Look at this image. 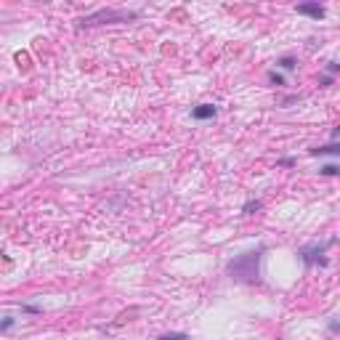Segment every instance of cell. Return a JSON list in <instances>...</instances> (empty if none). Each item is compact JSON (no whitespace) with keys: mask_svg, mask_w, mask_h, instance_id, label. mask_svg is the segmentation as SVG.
Here are the masks:
<instances>
[{"mask_svg":"<svg viewBox=\"0 0 340 340\" xmlns=\"http://www.w3.org/2000/svg\"><path fill=\"white\" fill-rule=\"evenodd\" d=\"M292 165H295V160H292V157H284V160H279V168H292Z\"/></svg>","mask_w":340,"mask_h":340,"instance_id":"5bb4252c","label":"cell"},{"mask_svg":"<svg viewBox=\"0 0 340 340\" xmlns=\"http://www.w3.org/2000/svg\"><path fill=\"white\" fill-rule=\"evenodd\" d=\"M160 340H189L183 332H168V335H162Z\"/></svg>","mask_w":340,"mask_h":340,"instance_id":"9c48e42d","label":"cell"},{"mask_svg":"<svg viewBox=\"0 0 340 340\" xmlns=\"http://www.w3.org/2000/svg\"><path fill=\"white\" fill-rule=\"evenodd\" d=\"M260 253H263V250H255V253L239 255L237 260H231V263H229V274L237 276L239 282H255V279H258V260H260Z\"/></svg>","mask_w":340,"mask_h":340,"instance_id":"6da1fadb","label":"cell"},{"mask_svg":"<svg viewBox=\"0 0 340 340\" xmlns=\"http://www.w3.org/2000/svg\"><path fill=\"white\" fill-rule=\"evenodd\" d=\"M338 69H340V64H338V61H330V64H327V72H330V77H332V75H335V72H338Z\"/></svg>","mask_w":340,"mask_h":340,"instance_id":"4fadbf2b","label":"cell"},{"mask_svg":"<svg viewBox=\"0 0 340 340\" xmlns=\"http://www.w3.org/2000/svg\"><path fill=\"white\" fill-rule=\"evenodd\" d=\"M215 112H218V109H215L213 104H199V106L191 109V117H194V120H213Z\"/></svg>","mask_w":340,"mask_h":340,"instance_id":"277c9868","label":"cell"},{"mask_svg":"<svg viewBox=\"0 0 340 340\" xmlns=\"http://www.w3.org/2000/svg\"><path fill=\"white\" fill-rule=\"evenodd\" d=\"M298 13H306V16H311V19H324V5L319 3H303V5H298Z\"/></svg>","mask_w":340,"mask_h":340,"instance_id":"3957f363","label":"cell"},{"mask_svg":"<svg viewBox=\"0 0 340 340\" xmlns=\"http://www.w3.org/2000/svg\"><path fill=\"white\" fill-rule=\"evenodd\" d=\"M268 80H271L274 85H284V75H279V72H271V75H268Z\"/></svg>","mask_w":340,"mask_h":340,"instance_id":"8fae6325","label":"cell"},{"mask_svg":"<svg viewBox=\"0 0 340 340\" xmlns=\"http://www.w3.org/2000/svg\"><path fill=\"white\" fill-rule=\"evenodd\" d=\"M13 327V319H3L0 322V330H11Z\"/></svg>","mask_w":340,"mask_h":340,"instance_id":"9a60e30c","label":"cell"},{"mask_svg":"<svg viewBox=\"0 0 340 340\" xmlns=\"http://www.w3.org/2000/svg\"><path fill=\"white\" fill-rule=\"evenodd\" d=\"M96 19H136V13H114V11H101L90 19H83V21H96Z\"/></svg>","mask_w":340,"mask_h":340,"instance_id":"5b68a950","label":"cell"},{"mask_svg":"<svg viewBox=\"0 0 340 340\" xmlns=\"http://www.w3.org/2000/svg\"><path fill=\"white\" fill-rule=\"evenodd\" d=\"M276 67H282V69H284V72H292V69H295V67H298V61H295V59H292V56H282L279 61H276Z\"/></svg>","mask_w":340,"mask_h":340,"instance_id":"8992f818","label":"cell"},{"mask_svg":"<svg viewBox=\"0 0 340 340\" xmlns=\"http://www.w3.org/2000/svg\"><path fill=\"white\" fill-rule=\"evenodd\" d=\"M242 210H245V213H253V210H260V202H258V199H250V202H247V205L242 207Z\"/></svg>","mask_w":340,"mask_h":340,"instance_id":"30bf717a","label":"cell"},{"mask_svg":"<svg viewBox=\"0 0 340 340\" xmlns=\"http://www.w3.org/2000/svg\"><path fill=\"white\" fill-rule=\"evenodd\" d=\"M21 311H27V314H40V306H21Z\"/></svg>","mask_w":340,"mask_h":340,"instance_id":"7c38bea8","label":"cell"},{"mask_svg":"<svg viewBox=\"0 0 340 340\" xmlns=\"http://www.w3.org/2000/svg\"><path fill=\"white\" fill-rule=\"evenodd\" d=\"M327 247H330V242H324V245H311V247H303V250H300V258H303V263H306V266H314V263H322V266H327V258H322Z\"/></svg>","mask_w":340,"mask_h":340,"instance_id":"7a4b0ae2","label":"cell"},{"mask_svg":"<svg viewBox=\"0 0 340 340\" xmlns=\"http://www.w3.org/2000/svg\"><path fill=\"white\" fill-rule=\"evenodd\" d=\"M340 173V168L335 165V162H327V165L322 168V175H338Z\"/></svg>","mask_w":340,"mask_h":340,"instance_id":"ba28073f","label":"cell"},{"mask_svg":"<svg viewBox=\"0 0 340 340\" xmlns=\"http://www.w3.org/2000/svg\"><path fill=\"white\" fill-rule=\"evenodd\" d=\"M340 146L338 144H327V146H319V149H311V154H338Z\"/></svg>","mask_w":340,"mask_h":340,"instance_id":"52a82bcc","label":"cell"}]
</instances>
